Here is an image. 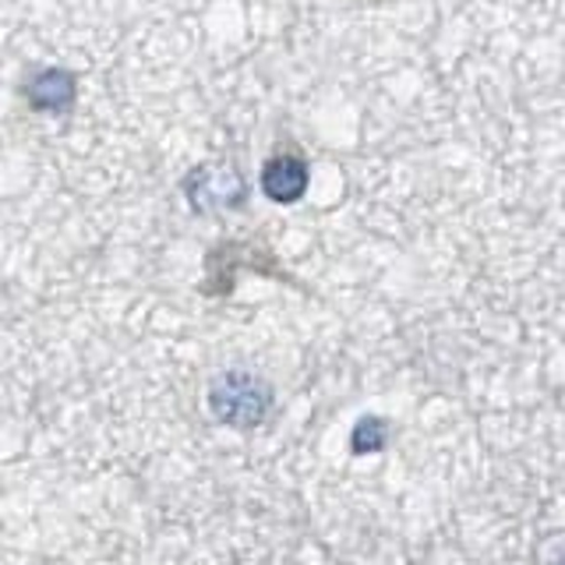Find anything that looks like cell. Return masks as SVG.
I'll return each mask as SVG.
<instances>
[{
	"instance_id": "1",
	"label": "cell",
	"mask_w": 565,
	"mask_h": 565,
	"mask_svg": "<svg viewBox=\"0 0 565 565\" xmlns=\"http://www.w3.org/2000/svg\"><path fill=\"white\" fill-rule=\"evenodd\" d=\"M209 411L226 428L255 431L273 411V385L255 371H220L209 385Z\"/></svg>"
},
{
	"instance_id": "2",
	"label": "cell",
	"mask_w": 565,
	"mask_h": 565,
	"mask_svg": "<svg viewBox=\"0 0 565 565\" xmlns=\"http://www.w3.org/2000/svg\"><path fill=\"white\" fill-rule=\"evenodd\" d=\"M188 202L194 212H223V209H237L247 194L244 177L234 167H199L188 181Z\"/></svg>"
},
{
	"instance_id": "3",
	"label": "cell",
	"mask_w": 565,
	"mask_h": 565,
	"mask_svg": "<svg viewBox=\"0 0 565 565\" xmlns=\"http://www.w3.org/2000/svg\"><path fill=\"white\" fill-rule=\"evenodd\" d=\"M262 191L273 202L290 205L308 191V163L300 156H273L262 170Z\"/></svg>"
},
{
	"instance_id": "4",
	"label": "cell",
	"mask_w": 565,
	"mask_h": 565,
	"mask_svg": "<svg viewBox=\"0 0 565 565\" xmlns=\"http://www.w3.org/2000/svg\"><path fill=\"white\" fill-rule=\"evenodd\" d=\"M25 96H29V103L35 106V110L64 114V110H71V103H75V96H78V82H75L71 71L46 67V71H40V75L29 82Z\"/></svg>"
},
{
	"instance_id": "5",
	"label": "cell",
	"mask_w": 565,
	"mask_h": 565,
	"mask_svg": "<svg viewBox=\"0 0 565 565\" xmlns=\"http://www.w3.org/2000/svg\"><path fill=\"white\" fill-rule=\"evenodd\" d=\"M385 441H388V424L382 417H364L358 420V428H353L350 446L358 456H364V452H382Z\"/></svg>"
},
{
	"instance_id": "6",
	"label": "cell",
	"mask_w": 565,
	"mask_h": 565,
	"mask_svg": "<svg viewBox=\"0 0 565 565\" xmlns=\"http://www.w3.org/2000/svg\"><path fill=\"white\" fill-rule=\"evenodd\" d=\"M552 565H565V547H562V552H558V555L552 558Z\"/></svg>"
}]
</instances>
